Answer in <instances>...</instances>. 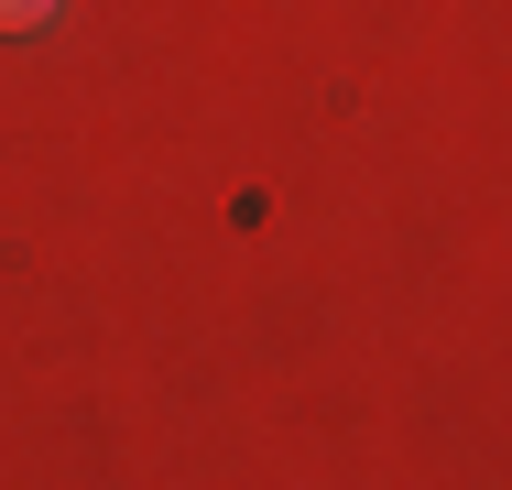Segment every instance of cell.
<instances>
[{
    "instance_id": "6da1fadb",
    "label": "cell",
    "mask_w": 512,
    "mask_h": 490,
    "mask_svg": "<svg viewBox=\"0 0 512 490\" xmlns=\"http://www.w3.org/2000/svg\"><path fill=\"white\" fill-rule=\"evenodd\" d=\"M55 22V0H0V33H44Z\"/></svg>"
}]
</instances>
